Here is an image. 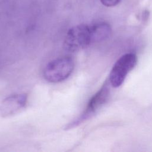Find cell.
<instances>
[{
    "label": "cell",
    "instance_id": "cell-1",
    "mask_svg": "<svg viewBox=\"0 0 152 152\" xmlns=\"http://www.w3.org/2000/svg\"><path fill=\"white\" fill-rule=\"evenodd\" d=\"M109 81L106 80L99 90L90 99L84 110L74 121L68 124L66 129L74 128L94 116L107 103L110 94Z\"/></svg>",
    "mask_w": 152,
    "mask_h": 152
},
{
    "label": "cell",
    "instance_id": "cell-2",
    "mask_svg": "<svg viewBox=\"0 0 152 152\" xmlns=\"http://www.w3.org/2000/svg\"><path fill=\"white\" fill-rule=\"evenodd\" d=\"M74 68V62L72 58H58L46 65L43 71V77L49 82L59 83L68 78Z\"/></svg>",
    "mask_w": 152,
    "mask_h": 152
},
{
    "label": "cell",
    "instance_id": "cell-3",
    "mask_svg": "<svg viewBox=\"0 0 152 152\" xmlns=\"http://www.w3.org/2000/svg\"><path fill=\"white\" fill-rule=\"evenodd\" d=\"M93 43L90 26L81 24L68 30L64 40V48L69 52H77Z\"/></svg>",
    "mask_w": 152,
    "mask_h": 152
},
{
    "label": "cell",
    "instance_id": "cell-4",
    "mask_svg": "<svg viewBox=\"0 0 152 152\" xmlns=\"http://www.w3.org/2000/svg\"><path fill=\"white\" fill-rule=\"evenodd\" d=\"M137 56L134 53L122 55L114 64L109 75V83L114 87H119L124 81L126 75L136 65Z\"/></svg>",
    "mask_w": 152,
    "mask_h": 152
},
{
    "label": "cell",
    "instance_id": "cell-5",
    "mask_svg": "<svg viewBox=\"0 0 152 152\" xmlns=\"http://www.w3.org/2000/svg\"><path fill=\"white\" fill-rule=\"evenodd\" d=\"M27 102L26 94H15L4 99L0 104V115L3 118L11 116L23 109Z\"/></svg>",
    "mask_w": 152,
    "mask_h": 152
},
{
    "label": "cell",
    "instance_id": "cell-6",
    "mask_svg": "<svg viewBox=\"0 0 152 152\" xmlns=\"http://www.w3.org/2000/svg\"><path fill=\"white\" fill-rule=\"evenodd\" d=\"M93 43L100 42L107 39L111 33L110 26L104 22H100L90 26Z\"/></svg>",
    "mask_w": 152,
    "mask_h": 152
},
{
    "label": "cell",
    "instance_id": "cell-7",
    "mask_svg": "<svg viewBox=\"0 0 152 152\" xmlns=\"http://www.w3.org/2000/svg\"><path fill=\"white\" fill-rule=\"evenodd\" d=\"M102 4L106 7H113L117 5L121 0H100Z\"/></svg>",
    "mask_w": 152,
    "mask_h": 152
}]
</instances>
